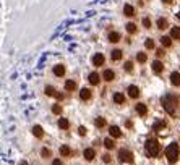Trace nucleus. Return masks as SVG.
I'll use <instances>...</instances> for the list:
<instances>
[{"instance_id": "obj_1", "label": "nucleus", "mask_w": 180, "mask_h": 165, "mask_svg": "<svg viewBox=\"0 0 180 165\" xmlns=\"http://www.w3.org/2000/svg\"><path fill=\"white\" fill-rule=\"evenodd\" d=\"M162 107L169 115H175L178 110V97L174 94H166L162 97Z\"/></svg>"}, {"instance_id": "obj_2", "label": "nucleus", "mask_w": 180, "mask_h": 165, "mask_svg": "<svg viewBox=\"0 0 180 165\" xmlns=\"http://www.w3.org/2000/svg\"><path fill=\"white\" fill-rule=\"evenodd\" d=\"M178 154H180V147L177 143H170L166 147V157L170 163H175L178 160Z\"/></svg>"}, {"instance_id": "obj_3", "label": "nucleus", "mask_w": 180, "mask_h": 165, "mask_svg": "<svg viewBox=\"0 0 180 165\" xmlns=\"http://www.w3.org/2000/svg\"><path fill=\"white\" fill-rule=\"evenodd\" d=\"M144 147H146V152H148L149 157H157L159 152H161V146H159V143H157L156 139H148L146 144H144Z\"/></svg>"}, {"instance_id": "obj_4", "label": "nucleus", "mask_w": 180, "mask_h": 165, "mask_svg": "<svg viewBox=\"0 0 180 165\" xmlns=\"http://www.w3.org/2000/svg\"><path fill=\"white\" fill-rule=\"evenodd\" d=\"M119 160L123 163H132L133 162V152L128 149H120L119 151Z\"/></svg>"}, {"instance_id": "obj_5", "label": "nucleus", "mask_w": 180, "mask_h": 165, "mask_svg": "<svg viewBox=\"0 0 180 165\" xmlns=\"http://www.w3.org/2000/svg\"><path fill=\"white\" fill-rule=\"evenodd\" d=\"M151 68H153V71L156 73V75H159V73H162V70H164V65H162V62L154 60L153 63H151Z\"/></svg>"}, {"instance_id": "obj_6", "label": "nucleus", "mask_w": 180, "mask_h": 165, "mask_svg": "<svg viewBox=\"0 0 180 165\" xmlns=\"http://www.w3.org/2000/svg\"><path fill=\"white\" fill-rule=\"evenodd\" d=\"M104 55L102 54H96V55H94L93 57V65L94 66H101V65H104Z\"/></svg>"}, {"instance_id": "obj_7", "label": "nucleus", "mask_w": 180, "mask_h": 165, "mask_svg": "<svg viewBox=\"0 0 180 165\" xmlns=\"http://www.w3.org/2000/svg\"><path fill=\"white\" fill-rule=\"evenodd\" d=\"M128 96H130L132 99H138L140 97V89L136 86H128Z\"/></svg>"}, {"instance_id": "obj_8", "label": "nucleus", "mask_w": 180, "mask_h": 165, "mask_svg": "<svg viewBox=\"0 0 180 165\" xmlns=\"http://www.w3.org/2000/svg\"><path fill=\"white\" fill-rule=\"evenodd\" d=\"M80 97H81V100H89L91 99V91H89L88 88H83L80 91Z\"/></svg>"}, {"instance_id": "obj_9", "label": "nucleus", "mask_w": 180, "mask_h": 165, "mask_svg": "<svg viewBox=\"0 0 180 165\" xmlns=\"http://www.w3.org/2000/svg\"><path fill=\"white\" fill-rule=\"evenodd\" d=\"M170 83L174 84V86H180V73H177V71H174L172 75H170Z\"/></svg>"}, {"instance_id": "obj_10", "label": "nucleus", "mask_w": 180, "mask_h": 165, "mask_svg": "<svg viewBox=\"0 0 180 165\" xmlns=\"http://www.w3.org/2000/svg\"><path fill=\"white\" fill-rule=\"evenodd\" d=\"M83 157L86 159V160H93V159L96 157V152H94V149H84Z\"/></svg>"}, {"instance_id": "obj_11", "label": "nucleus", "mask_w": 180, "mask_h": 165, "mask_svg": "<svg viewBox=\"0 0 180 165\" xmlns=\"http://www.w3.org/2000/svg\"><path fill=\"white\" fill-rule=\"evenodd\" d=\"M54 75L55 76H63L65 75V66L63 65H55L54 66Z\"/></svg>"}, {"instance_id": "obj_12", "label": "nucleus", "mask_w": 180, "mask_h": 165, "mask_svg": "<svg viewBox=\"0 0 180 165\" xmlns=\"http://www.w3.org/2000/svg\"><path fill=\"white\" fill-rule=\"evenodd\" d=\"M136 113L141 117H146V113H148V107H146L144 104H138L136 105Z\"/></svg>"}, {"instance_id": "obj_13", "label": "nucleus", "mask_w": 180, "mask_h": 165, "mask_svg": "<svg viewBox=\"0 0 180 165\" xmlns=\"http://www.w3.org/2000/svg\"><path fill=\"white\" fill-rule=\"evenodd\" d=\"M110 58L114 62H119L122 58V50L120 49H114V50H112V54H110Z\"/></svg>"}, {"instance_id": "obj_14", "label": "nucleus", "mask_w": 180, "mask_h": 165, "mask_svg": "<svg viewBox=\"0 0 180 165\" xmlns=\"http://www.w3.org/2000/svg\"><path fill=\"white\" fill-rule=\"evenodd\" d=\"M102 78L105 79V81H114V78H115V73L112 71V70H105L102 73Z\"/></svg>"}, {"instance_id": "obj_15", "label": "nucleus", "mask_w": 180, "mask_h": 165, "mask_svg": "<svg viewBox=\"0 0 180 165\" xmlns=\"http://www.w3.org/2000/svg\"><path fill=\"white\" fill-rule=\"evenodd\" d=\"M109 133H110L112 138H120V136H122V131H120V128H119V126H110Z\"/></svg>"}, {"instance_id": "obj_16", "label": "nucleus", "mask_w": 180, "mask_h": 165, "mask_svg": "<svg viewBox=\"0 0 180 165\" xmlns=\"http://www.w3.org/2000/svg\"><path fill=\"white\" fill-rule=\"evenodd\" d=\"M88 79H89V83H91L93 86H96V84H99V81H101V78H99V75H98V73H91Z\"/></svg>"}, {"instance_id": "obj_17", "label": "nucleus", "mask_w": 180, "mask_h": 165, "mask_svg": "<svg viewBox=\"0 0 180 165\" xmlns=\"http://www.w3.org/2000/svg\"><path fill=\"white\" fill-rule=\"evenodd\" d=\"M33 134H34L36 138H42V136H44V129L39 126V125H36V126H33Z\"/></svg>"}, {"instance_id": "obj_18", "label": "nucleus", "mask_w": 180, "mask_h": 165, "mask_svg": "<svg viewBox=\"0 0 180 165\" xmlns=\"http://www.w3.org/2000/svg\"><path fill=\"white\" fill-rule=\"evenodd\" d=\"M167 26H169V23H167V20H166V18H159V20H157V28H159L161 31L167 29Z\"/></svg>"}, {"instance_id": "obj_19", "label": "nucleus", "mask_w": 180, "mask_h": 165, "mask_svg": "<svg viewBox=\"0 0 180 165\" xmlns=\"http://www.w3.org/2000/svg\"><path fill=\"white\" fill-rule=\"evenodd\" d=\"M161 44L164 45V47H170L172 45V37L170 36H162L161 37Z\"/></svg>"}, {"instance_id": "obj_20", "label": "nucleus", "mask_w": 180, "mask_h": 165, "mask_svg": "<svg viewBox=\"0 0 180 165\" xmlns=\"http://www.w3.org/2000/svg\"><path fill=\"white\" fill-rule=\"evenodd\" d=\"M166 126H167V123H166L164 120H161V122H156V123H154L153 129H154V131H161V129H164Z\"/></svg>"}, {"instance_id": "obj_21", "label": "nucleus", "mask_w": 180, "mask_h": 165, "mask_svg": "<svg viewBox=\"0 0 180 165\" xmlns=\"http://www.w3.org/2000/svg\"><path fill=\"white\" fill-rule=\"evenodd\" d=\"M109 41H110L112 44H117V42L120 41V34H119V32H115V31H114V32H110V34H109Z\"/></svg>"}, {"instance_id": "obj_22", "label": "nucleus", "mask_w": 180, "mask_h": 165, "mask_svg": "<svg viewBox=\"0 0 180 165\" xmlns=\"http://www.w3.org/2000/svg\"><path fill=\"white\" fill-rule=\"evenodd\" d=\"M123 13H125V16H133L135 15V8L132 7V5H125V7H123Z\"/></svg>"}, {"instance_id": "obj_23", "label": "nucleus", "mask_w": 180, "mask_h": 165, "mask_svg": "<svg viewBox=\"0 0 180 165\" xmlns=\"http://www.w3.org/2000/svg\"><path fill=\"white\" fill-rule=\"evenodd\" d=\"M68 126H70V122L67 120V118H60L59 120V128L60 129H68Z\"/></svg>"}, {"instance_id": "obj_24", "label": "nucleus", "mask_w": 180, "mask_h": 165, "mask_svg": "<svg viewBox=\"0 0 180 165\" xmlns=\"http://www.w3.org/2000/svg\"><path fill=\"white\" fill-rule=\"evenodd\" d=\"M170 37L172 39H180V28L178 26H174L170 29Z\"/></svg>"}, {"instance_id": "obj_25", "label": "nucleus", "mask_w": 180, "mask_h": 165, "mask_svg": "<svg viewBox=\"0 0 180 165\" xmlns=\"http://www.w3.org/2000/svg\"><path fill=\"white\" fill-rule=\"evenodd\" d=\"M114 102H115V104H123V102H125V96L120 94V92L114 94Z\"/></svg>"}, {"instance_id": "obj_26", "label": "nucleus", "mask_w": 180, "mask_h": 165, "mask_svg": "<svg viewBox=\"0 0 180 165\" xmlns=\"http://www.w3.org/2000/svg\"><path fill=\"white\" fill-rule=\"evenodd\" d=\"M65 89L67 91H75L76 89V83L73 81V79H68V81L65 83Z\"/></svg>"}, {"instance_id": "obj_27", "label": "nucleus", "mask_w": 180, "mask_h": 165, "mask_svg": "<svg viewBox=\"0 0 180 165\" xmlns=\"http://www.w3.org/2000/svg\"><path fill=\"white\" fill-rule=\"evenodd\" d=\"M104 146H105V149H114L115 143H114V139H112V138H107V139H104Z\"/></svg>"}, {"instance_id": "obj_28", "label": "nucleus", "mask_w": 180, "mask_h": 165, "mask_svg": "<svg viewBox=\"0 0 180 165\" xmlns=\"http://www.w3.org/2000/svg\"><path fill=\"white\" fill-rule=\"evenodd\" d=\"M70 154H71V149H70L68 146H62V147H60V156H65V157H68Z\"/></svg>"}, {"instance_id": "obj_29", "label": "nucleus", "mask_w": 180, "mask_h": 165, "mask_svg": "<svg viewBox=\"0 0 180 165\" xmlns=\"http://www.w3.org/2000/svg\"><path fill=\"white\" fill-rule=\"evenodd\" d=\"M46 96H49V97H55L57 92H55V89L52 86H46Z\"/></svg>"}, {"instance_id": "obj_30", "label": "nucleus", "mask_w": 180, "mask_h": 165, "mask_svg": "<svg viewBox=\"0 0 180 165\" xmlns=\"http://www.w3.org/2000/svg\"><path fill=\"white\" fill-rule=\"evenodd\" d=\"M136 60L140 62V63H144V62L148 60V55H146L144 52H140V54L136 55Z\"/></svg>"}, {"instance_id": "obj_31", "label": "nucleus", "mask_w": 180, "mask_h": 165, "mask_svg": "<svg viewBox=\"0 0 180 165\" xmlns=\"http://www.w3.org/2000/svg\"><path fill=\"white\" fill-rule=\"evenodd\" d=\"M94 125H96L98 128H102V126H105V120H104V118H101V117H98L96 120H94Z\"/></svg>"}, {"instance_id": "obj_32", "label": "nucleus", "mask_w": 180, "mask_h": 165, "mask_svg": "<svg viewBox=\"0 0 180 165\" xmlns=\"http://www.w3.org/2000/svg\"><path fill=\"white\" fill-rule=\"evenodd\" d=\"M127 31L130 34H135V32H136V24H135V23H128V24H127Z\"/></svg>"}, {"instance_id": "obj_33", "label": "nucleus", "mask_w": 180, "mask_h": 165, "mask_svg": "<svg viewBox=\"0 0 180 165\" xmlns=\"http://www.w3.org/2000/svg\"><path fill=\"white\" fill-rule=\"evenodd\" d=\"M144 47L146 49H154V41H153V39H146V42H144Z\"/></svg>"}, {"instance_id": "obj_34", "label": "nucleus", "mask_w": 180, "mask_h": 165, "mask_svg": "<svg viewBox=\"0 0 180 165\" xmlns=\"http://www.w3.org/2000/svg\"><path fill=\"white\" fill-rule=\"evenodd\" d=\"M41 154H42L44 159H47V157H50V154H52V152H50V149H47V147H44V149L41 151Z\"/></svg>"}, {"instance_id": "obj_35", "label": "nucleus", "mask_w": 180, "mask_h": 165, "mask_svg": "<svg viewBox=\"0 0 180 165\" xmlns=\"http://www.w3.org/2000/svg\"><path fill=\"white\" fill-rule=\"evenodd\" d=\"M52 112L55 113V115H60V113H62V107H60L59 104H55V105L52 107Z\"/></svg>"}, {"instance_id": "obj_36", "label": "nucleus", "mask_w": 180, "mask_h": 165, "mask_svg": "<svg viewBox=\"0 0 180 165\" xmlns=\"http://www.w3.org/2000/svg\"><path fill=\"white\" fill-rule=\"evenodd\" d=\"M143 26L146 28V29H149L151 28V20L149 18H143Z\"/></svg>"}, {"instance_id": "obj_37", "label": "nucleus", "mask_w": 180, "mask_h": 165, "mask_svg": "<svg viewBox=\"0 0 180 165\" xmlns=\"http://www.w3.org/2000/svg\"><path fill=\"white\" fill-rule=\"evenodd\" d=\"M125 71H128V73L133 71V63H132V62H127V63H125Z\"/></svg>"}, {"instance_id": "obj_38", "label": "nucleus", "mask_w": 180, "mask_h": 165, "mask_svg": "<svg viewBox=\"0 0 180 165\" xmlns=\"http://www.w3.org/2000/svg\"><path fill=\"white\" fill-rule=\"evenodd\" d=\"M78 133H80V136H84V134H86V128L80 126V128H78Z\"/></svg>"}, {"instance_id": "obj_39", "label": "nucleus", "mask_w": 180, "mask_h": 165, "mask_svg": "<svg viewBox=\"0 0 180 165\" xmlns=\"http://www.w3.org/2000/svg\"><path fill=\"white\" fill-rule=\"evenodd\" d=\"M102 160H104V163H109L110 162V156H107V154L102 156Z\"/></svg>"}, {"instance_id": "obj_40", "label": "nucleus", "mask_w": 180, "mask_h": 165, "mask_svg": "<svg viewBox=\"0 0 180 165\" xmlns=\"http://www.w3.org/2000/svg\"><path fill=\"white\" fill-rule=\"evenodd\" d=\"M156 55H157V57H162V55H164V50H162V49H159V50H157V52H156Z\"/></svg>"}, {"instance_id": "obj_41", "label": "nucleus", "mask_w": 180, "mask_h": 165, "mask_svg": "<svg viewBox=\"0 0 180 165\" xmlns=\"http://www.w3.org/2000/svg\"><path fill=\"white\" fill-rule=\"evenodd\" d=\"M52 165H62V162H60V159H55V160L52 162Z\"/></svg>"}, {"instance_id": "obj_42", "label": "nucleus", "mask_w": 180, "mask_h": 165, "mask_svg": "<svg viewBox=\"0 0 180 165\" xmlns=\"http://www.w3.org/2000/svg\"><path fill=\"white\" fill-rule=\"evenodd\" d=\"M162 2H164V3H167V5H169V3H172L174 0H162Z\"/></svg>"}, {"instance_id": "obj_43", "label": "nucleus", "mask_w": 180, "mask_h": 165, "mask_svg": "<svg viewBox=\"0 0 180 165\" xmlns=\"http://www.w3.org/2000/svg\"><path fill=\"white\" fill-rule=\"evenodd\" d=\"M20 165H28V162H25V160H23V162H20Z\"/></svg>"}, {"instance_id": "obj_44", "label": "nucleus", "mask_w": 180, "mask_h": 165, "mask_svg": "<svg viewBox=\"0 0 180 165\" xmlns=\"http://www.w3.org/2000/svg\"><path fill=\"white\" fill-rule=\"evenodd\" d=\"M177 16H178V18H180V11H178V15H177Z\"/></svg>"}]
</instances>
